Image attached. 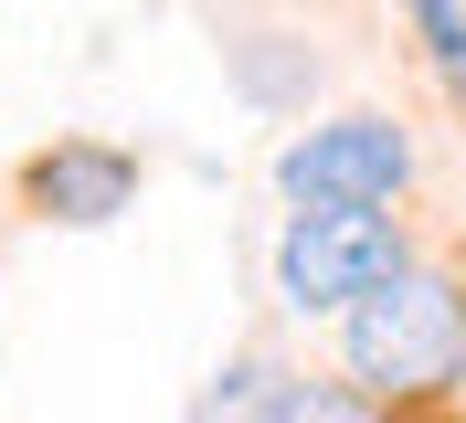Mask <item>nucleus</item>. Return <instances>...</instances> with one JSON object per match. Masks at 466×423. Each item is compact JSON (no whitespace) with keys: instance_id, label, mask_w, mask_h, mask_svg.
I'll return each mask as SVG.
<instances>
[{"instance_id":"7ed1b4c3","label":"nucleus","mask_w":466,"mask_h":423,"mask_svg":"<svg viewBox=\"0 0 466 423\" xmlns=\"http://www.w3.org/2000/svg\"><path fill=\"white\" fill-rule=\"evenodd\" d=\"M403 180H413V138H403V116H381V106L319 116L308 138L276 148V191L297 212H392Z\"/></svg>"},{"instance_id":"f03ea898","label":"nucleus","mask_w":466,"mask_h":423,"mask_svg":"<svg viewBox=\"0 0 466 423\" xmlns=\"http://www.w3.org/2000/svg\"><path fill=\"white\" fill-rule=\"evenodd\" d=\"M403 265H413V233L392 212H287V233H276V297L297 317H350Z\"/></svg>"},{"instance_id":"39448f33","label":"nucleus","mask_w":466,"mask_h":423,"mask_svg":"<svg viewBox=\"0 0 466 423\" xmlns=\"http://www.w3.org/2000/svg\"><path fill=\"white\" fill-rule=\"evenodd\" d=\"M265 423H392V402H381V392H360V381L287 370V381H276V402H265Z\"/></svg>"},{"instance_id":"f257e3e1","label":"nucleus","mask_w":466,"mask_h":423,"mask_svg":"<svg viewBox=\"0 0 466 423\" xmlns=\"http://www.w3.org/2000/svg\"><path fill=\"white\" fill-rule=\"evenodd\" d=\"M339 360H350V381L381 392V402L456 392L466 381V276L413 254L392 286H371V297L339 317Z\"/></svg>"},{"instance_id":"0eeeda50","label":"nucleus","mask_w":466,"mask_h":423,"mask_svg":"<svg viewBox=\"0 0 466 423\" xmlns=\"http://www.w3.org/2000/svg\"><path fill=\"white\" fill-rule=\"evenodd\" d=\"M403 11H413V32H424L435 75H445V85H466V11H456V0H403Z\"/></svg>"},{"instance_id":"20e7f679","label":"nucleus","mask_w":466,"mask_h":423,"mask_svg":"<svg viewBox=\"0 0 466 423\" xmlns=\"http://www.w3.org/2000/svg\"><path fill=\"white\" fill-rule=\"evenodd\" d=\"M22 201L43 223H116V212L138 201V159L106 148V138H54V148H32Z\"/></svg>"},{"instance_id":"423d86ee","label":"nucleus","mask_w":466,"mask_h":423,"mask_svg":"<svg viewBox=\"0 0 466 423\" xmlns=\"http://www.w3.org/2000/svg\"><path fill=\"white\" fill-rule=\"evenodd\" d=\"M276 381H287V370L265 360V349H244V360H233L223 381L202 392V413H191V423H265V402H276Z\"/></svg>"}]
</instances>
